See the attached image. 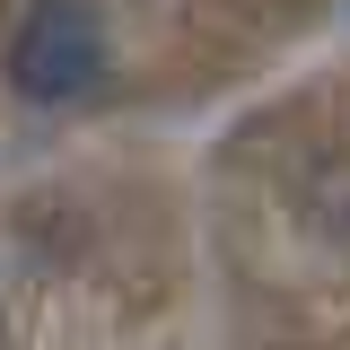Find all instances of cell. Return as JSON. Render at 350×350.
<instances>
[{"instance_id": "cell-1", "label": "cell", "mask_w": 350, "mask_h": 350, "mask_svg": "<svg viewBox=\"0 0 350 350\" xmlns=\"http://www.w3.org/2000/svg\"><path fill=\"white\" fill-rule=\"evenodd\" d=\"M105 70V27H96V9L79 0H44L18 18V36H9V88L27 96V105H70L88 96Z\"/></svg>"}]
</instances>
